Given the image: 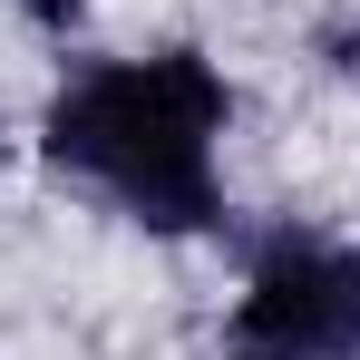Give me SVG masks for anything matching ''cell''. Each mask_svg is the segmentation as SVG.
<instances>
[{"instance_id":"obj_2","label":"cell","mask_w":360,"mask_h":360,"mask_svg":"<svg viewBox=\"0 0 360 360\" xmlns=\"http://www.w3.org/2000/svg\"><path fill=\"white\" fill-rule=\"evenodd\" d=\"M243 341L283 360H351L360 351V243H311V234H273L243 273L234 302Z\"/></svg>"},{"instance_id":"obj_5","label":"cell","mask_w":360,"mask_h":360,"mask_svg":"<svg viewBox=\"0 0 360 360\" xmlns=\"http://www.w3.org/2000/svg\"><path fill=\"white\" fill-rule=\"evenodd\" d=\"M224 360H283V351H253V341H243V351H224Z\"/></svg>"},{"instance_id":"obj_4","label":"cell","mask_w":360,"mask_h":360,"mask_svg":"<svg viewBox=\"0 0 360 360\" xmlns=\"http://www.w3.org/2000/svg\"><path fill=\"white\" fill-rule=\"evenodd\" d=\"M321 49H331V68H360V20H341V30H331Z\"/></svg>"},{"instance_id":"obj_6","label":"cell","mask_w":360,"mask_h":360,"mask_svg":"<svg viewBox=\"0 0 360 360\" xmlns=\"http://www.w3.org/2000/svg\"><path fill=\"white\" fill-rule=\"evenodd\" d=\"M0 166H10V127H0Z\"/></svg>"},{"instance_id":"obj_3","label":"cell","mask_w":360,"mask_h":360,"mask_svg":"<svg viewBox=\"0 0 360 360\" xmlns=\"http://www.w3.org/2000/svg\"><path fill=\"white\" fill-rule=\"evenodd\" d=\"M20 10H30V20H39V30H68V20H78V10H88V0H20Z\"/></svg>"},{"instance_id":"obj_1","label":"cell","mask_w":360,"mask_h":360,"mask_svg":"<svg viewBox=\"0 0 360 360\" xmlns=\"http://www.w3.org/2000/svg\"><path fill=\"white\" fill-rule=\"evenodd\" d=\"M224 117H234V88L214 78V59L205 49H156V59L78 68L39 117V146H49V166L117 195L136 224L205 234L224 214V176H214Z\"/></svg>"}]
</instances>
